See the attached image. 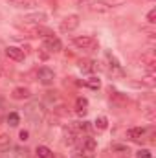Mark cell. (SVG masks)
<instances>
[{
    "instance_id": "1",
    "label": "cell",
    "mask_w": 156,
    "mask_h": 158,
    "mask_svg": "<svg viewBox=\"0 0 156 158\" xmlns=\"http://www.w3.org/2000/svg\"><path fill=\"white\" fill-rule=\"evenodd\" d=\"M24 116L30 121H33V123H40L46 116V109H44V105L40 101H31V103H28L24 107Z\"/></svg>"
},
{
    "instance_id": "2",
    "label": "cell",
    "mask_w": 156,
    "mask_h": 158,
    "mask_svg": "<svg viewBox=\"0 0 156 158\" xmlns=\"http://www.w3.org/2000/svg\"><path fill=\"white\" fill-rule=\"evenodd\" d=\"M72 44L76 48H79V50H86V52L97 48V40L94 39L92 35H77V37L72 39Z\"/></svg>"
},
{
    "instance_id": "3",
    "label": "cell",
    "mask_w": 156,
    "mask_h": 158,
    "mask_svg": "<svg viewBox=\"0 0 156 158\" xmlns=\"http://www.w3.org/2000/svg\"><path fill=\"white\" fill-rule=\"evenodd\" d=\"M79 24H81L79 15H68V17H64V19L61 20L59 30H61L63 33H72V31H76L79 28Z\"/></svg>"
},
{
    "instance_id": "4",
    "label": "cell",
    "mask_w": 156,
    "mask_h": 158,
    "mask_svg": "<svg viewBox=\"0 0 156 158\" xmlns=\"http://www.w3.org/2000/svg\"><path fill=\"white\" fill-rule=\"evenodd\" d=\"M96 149H97V142L94 140V138H84V142H83V145H81V155L79 158H94L96 155Z\"/></svg>"
},
{
    "instance_id": "5",
    "label": "cell",
    "mask_w": 156,
    "mask_h": 158,
    "mask_svg": "<svg viewBox=\"0 0 156 158\" xmlns=\"http://www.w3.org/2000/svg\"><path fill=\"white\" fill-rule=\"evenodd\" d=\"M42 48L48 50L50 53H59V52L63 50V42H61L59 37L50 35V37H44V40H42Z\"/></svg>"
},
{
    "instance_id": "6",
    "label": "cell",
    "mask_w": 156,
    "mask_h": 158,
    "mask_svg": "<svg viewBox=\"0 0 156 158\" xmlns=\"http://www.w3.org/2000/svg\"><path fill=\"white\" fill-rule=\"evenodd\" d=\"M0 158H30V151L26 149V147H9V149H6Z\"/></svg>"
},
{
    "instance_id": "7",
    "label": "cell",
    "mask_w": 156,
    "mask_h": 158,
    "mask_svg": "<svg viewBox=\"0 0 156 158\" xmlns=\"http://www.w3.org/2000/svg\"><path fill=\"white\" fill-rule=\"evenodd\" d=\"M88 9L92 13H97V15H107V13L112 11V6L109 2H105V0H94V2H90Z\"/></svg>"
},
{
    "instance_id": "8",
    "label": "cell",
    "mask_w": 156,
    "mask_h": 158,
    "mask_svg": "<svg viewBox=\"0 0 156 158\" xmlns=\"http://www.w3.org/2000/svg\"><path fill=\"white\" fill-rule=\"evenodd\" d=\"M37 77H39V83H42L44 86H48V85H53V81H55V74H53L51 68L42 66V68H39V72H37Z\"/></svg>"
},
{
    "instance_id": "9",
    "label": "cell",
    "mask_w": 156,
    "mask_h": 158,
    "mask_svg": "<svg viewBox=\"0 0 156 158\" xmlns=\"http://www.w3.org/2000/svg\"><path fill=\"white\" fill-rule=\"evenodd\" d=\"M6 55H7L9 59L17 61V63L24 61V57H26L24 50H22V48H17V46H7V48H6Z\"/></svg>"
},
{
    "instance_id": "10",
    "label": "cell",
    "mask_w": 156,
    "mask_h": 158,
    "mask_svg": "<svg viewBox=\"0 0 156 158\" xmlns=\"http://www.w3.org/2000/svg\"><path fill=\"white\" fill-rule=\"evenodd\" d=\"M145 129L143 127H130L129 131H127V138H130L132 142H142L143 138H145Z\"/></svg>"
},
{
    "instance_id": "11",
    "label": "cell",
    "mask_w": 156,
    "mask_h": 158,
    "mask_svg": "<svg viewBox=\"0 0 156 158\" xmlns=\"http://www.w3.org/2000/svg\"><path fill=\"white\" fill-rule=\"evenodd\" d=\"M11 98L17 99V101H20V99H30V98H31V90L26 88V86H17V88L11 92Z\"/></svg>"
},
{
    "instance_id": "12",
    "label": "cell",
    "mask_w": 156,
    "mask_h": 158,
    "mask_svg": "<svg viewBox=\"0 0 156 158\" xmlns=\"http://www.w3.org/2000/svg\"><path fill=\"white\" fill-rule=\"evenodd\" d=\"M46 19H48V17H46V13H42V11H37V13L26 15L22 20H24V22H28V24H42Z\"/></svg>"
},
{
    "instance_id": "13",
    "label": "cell",
    "mask_w": 156,
    "mask_h": 158,
    "mask_svg": "<svg viewBox=\"0 0 156 158\" xmlns=\"http://www.w3.org/2000/svg\"><path fill=\"white\" fill-rule=\"evenodd\" d=\"M88 112V99L86 98H77L76 101V114L77 116H84Z\"/></svg>"
},
{
    "instance_id": "14",
    "label": "cell",
    "mask_w": 156,
    "mask_h": 158,
    "mask_svg": "<svg viewBox=\"0 0 156 158\" xmlns=\"http://www.w3.org/2000/svg\"><path fill=\"white\" fill-rule=\"evenodd\" d=\"M110 151L112 153H117V155H121V156H129V147L125 145V143H112L110 145Z\"/></svg>"
},
{
    "instance_id": "15",
    "label": "cell",
    "mask_w": 156,
    "mask_h": 158,
    "mask_svg": "<svg viewBox=\"0 0 156 158\" xmlns=\"http://www.w3.org/2000/svg\"><path fill=\"white\" fill-rule=\"evenodd\" d=\"M79 68H81L83 72H86V74H92V72H94L97 66H96V61H90V59H86V61H81Z\"/></svg>"
},
{
    "instance_id": "16",
    "label": "cell",
    "mask_w": 156,
    "mask_h": 158,
    "mask_svg": "<svg viewBox=\"0 0 156 158\" xmlns=\"http://www.w3.org/2000/svg\"><path fill=\"white\" fill-rule=\"evenodd\" d=\"M7 2H11L17 7H28V9L37 6V0H7Z\"/></svg>"
},
{
    "instance_id": "17",
    "label": "cell",
    "mask_w": 156,
    "mask_h": 158,
    "mask_svg": "<svg viewBox=\"0 0 156 158\" xmlns=\"http://www.w3.org/2000/svg\"><path fill=\"white\" fill-rule=\"evenodd\" d=\"M35 153H37V158H53V151L46 145H39Z\"/></svg>"
},
{
    "instance_id": "18",
    "label": "cell",
    "mask_w": 156,
    "mask_h": 158,
    "mask_svg": "<svg viewBox=\"0 0 156 158\" xmlns=\"http://www.w3.org/2000/svg\"><path fill=\"white\" fill-rule=\"evenodd\" d=\"M107 57H109V61H110V72H116V74H123V70H121V64L117 63V59L114 55H110V53H107Z\"/></svg>"
},
{
    "instance_id": "19",
    "label": "cell",
    "mask_w": 156,
    "mask_h": 158,
    "mask_svg": "<svg viewBox=\"0 0 156 158\" xmlns=\"http://www.w3.org/2000/svg\"><path fill=\"white\" fill-rule=\"evenodd\" d=\"M94 127H96L97 131H107V127H109V119L105 118V116H97L96 121H94Z\"/></svg>"
},
{
    "instance_id": "20",
    "label": "cell",
    "mask_w": 156,
    "mask_h": 158,
    "mask_svg": "<svg viewBox=\"0 0 156 158\" xmlns=\"http://www.w3.org/2000/svg\"><path fill=\"white\" fill-rule=\"evenodd\" d=\"M72 129L76 131V132H88L90 131V125H88V121H76L74 125H72Z\"/></svg>"
},
{
    "instance_id": "21",
    "label": "cell",
    "mask_w": 156,
    "mask_h": 158,
    "mask_svg": "<svg viewBox=\"0 0 156 158\" xmlns=\"http://www.w3.org/2000/svg\"><path fill=\"white\" fill-rule=\"evenodd\" d=\"M18 123H20V116H18L17 112H9V114H7V125H9V127H17Z\"/></svg>"
},
{
    "instance_id": "22",
    "label": "cell",
    "mask_w": 156,
    "mask_h": 158,
    "mask_svg": "<svg viewBox=\"0 0 156 158\" xmlns=\"http://www.w3.org/2000/svg\"><path fill=\"white\" fill-rule=\"evenodd\" d=\"M84 85L90 86V88H94V90H97V88L101 86V81H99L97 77H88L86 81H84Z\"/></svg>"
},
{
    "instance_id": "23",
    "label": "cell",
    "mask_w": 156,
    "mask_h": 158,
    "mask_svg": "<svg viewBox=\"0 0 156 158\" xmlns=\"http://www.w3.org/2000/svg\"><path fill=\"white\" fill-rule=\"evenodd\" d=\"M136 158H153V153H151L149 149H140V151L136 153Z\"/></svg>"
},
{
    "instance_id": "24",
    "label": "cell",
    "mask_w": 156,
    "mask_h": 158,
    "mask_svg": "<svg viewBox=\"0 0 156 158\" xmlns=\"http://www.w3.org/2000/svg\"><path fill=\"white\" fill-rule=\"evenodd\" d=\"M147 22H149V24H154L156 22V9H151V11L147 13Z\"/></svg>"
},
{
    "instance_id": "25",
    "label": "cell",
    "mask_w": 156,
    "mask_h": 158,
    "mask_svg": "<svg viewBox=\"0 0 156 158\" xmlns=\"http://www.w3.org/2000/svg\"><path fill=\"white\" fill-rule=\"evenodd\" d=\"M9 143V136L7 134H0V145H7Z\"/></svg>"
},
{
    "instance_id": "26",
    "label": "cell",
    "mask_w": 156,
    "mask_h": 158,
    "mask_svg": "<svg viewBox=\"0 0 156 158\" xmlns=\"http://www.w3.org/2000/svg\"><path fill=\"white\" fill-rule=\"evenodd\" d=\"M28 136H30V132H28V131H20V134H18V138H20L22 142H26V140H28Z\"/></svg>"
},
{
    "instance_id": "27",
    "label": "cell",
    "mask_w": 156,
    "mask_h": 158,
    "mask_svg": "<svg viewBox=\"0 0 156 158\" xmlns=\"http://www.w3.org/2000/svg\"><path fill=\"white\" fill-rule=\"evenodd\" d=\"M79 4H84V2H88V0H77Z\"/></svg>"
},
{
    "instance_id": "28",
    "label": "cell",
    "mask_w": 156,
    "mask_h": 158,
    "mask_svg": "<svg viewBox=\"0 0 156 158\" xmlns=\"http://www.w3.org/2000/svg\"><path fill=\"white\" fill-rule=\"evenodd\" d=\"M121 158H129V156H121Z\"/></svg>"
},
{
    "instance_id": "29",
    "label": "cell",
    "mask_w": 156,
    "mask_h": 158,
    "mask_svg": "<svg viewBox=\"0 0 156 158\" xmlns=\"http://www.w3.org/2000/svg\"><path fill=\"white\" fill-rule=\"evenodd\" d=\"M0 76H2V72H0Z\"/></svg>"
},
{
    "instance_id": "30",
    "label": "cell",
    "mask_w": 156,
    "mask_h": 158,
    "mask_svg": "<svg viewBox=\"0 0 156 158\" xmlns=\"http://www.w3.org/2000/svg\"><path fill=\"white\" fill-rule=\"evenodd\" d=\"M77 158H79V156H77Z\"/></svg>"
}]
</instances>
